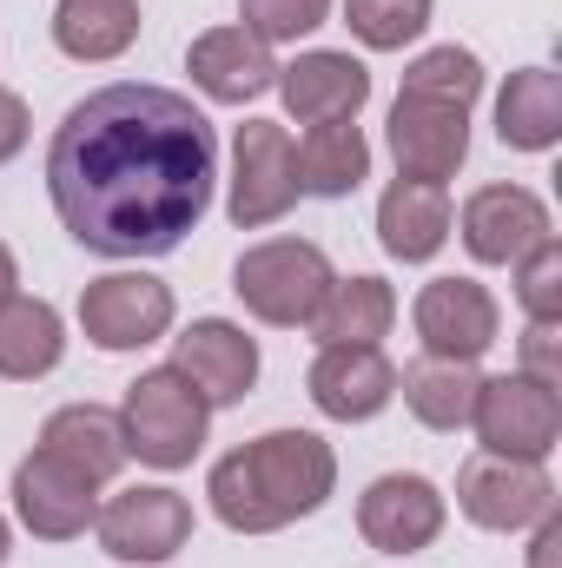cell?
Segmentation results:
<instances>
[{
  "mask_svg": "<svg viewBox=\"0 0 562 568\" xmlns=\"http://www.w3.org/2000/svg\"><path fill=\"white\" fill-rule=\"evenodd\" d=\"M219 185V126L172 87L120 80L67 106L47 145V192L93 258H165L199 232Z\"/></svg>",
  "mask_w": 562,
  "mask_h": 568,
  "instance_id": "cell-1",
  "label": "cell"
},
{
  "mask_svg": "<svg viewBox=\"0 0 562 568\" xmlns=\"http://www.w3.org/2000/svg\"><path fill=\"white\" fill-rule=\"evenodd\" d=\"M338 489V449L318 429H265L225 449L205 476L212 516L232 536H279L291 523L318 516Z\"/></svg>",
  "mask_w": 562,
  "mask_h": 568,
  "instance_id": "cell-2",
  "label": "cell"
},
{
  "mask_svg": "<svg viewBox=\"0 0 562 568\" xmlns=\"http://www.w3.org/2000/svg\"><path fill=\"white\" fill-rule=\"evenodd\" d=\"M205 429H212V404L172 371H140L120 397V436H127V456H140L145 469H185L199 449H205Z\"/></svg>",
  "mask_w": 562,
  "mask_h": 568,
  "instance_id": "cell-3",
  "label": "cell"
},
{
  "mask_svg": "<svg viewBox=\"0 0 562 568\" xmlns=\"http://www.w3.org/2000/svg\"><path fill=\"white\" fill-rule=\"evenodd\" d=\"M331 278H338V272H331L324 245H311V239H265V245H245L239 265H232L239 304H245L259 324H272V331H304V324L318 317Z\"/></svg>",
  "mask_w": 562,
  "mask_h": 568,
  "instance_id": "cell-4",
  "label": "cell"
},
{
  "mask_svg": "<svg viewBox=\"0 0 562 568\" xmlns=\"http://www.w3.org/2000/svg\"><path fill=\"white\" fill-rule=\"evenodd\" d=\"M470 429H476V443L490 456L550 463V449L562 443V390L523 377V371L483 377L476 384V404H470Z\"/></svg>",
  "mask_w": 562,
  "mask_h": 568,
  "instance_id": "cell-5",
  "label": "cell"
},
{
  "mask_svg": "<svg viewBox=\"0 0 562 568\" xmlns=\"http://www.w3.org/2000/svg\"><path fill=\"white\" fill-rule=\"evenodd\" d=\"M298 140L279 120H245L232 133V192H225V219L239 232H265L298 205Z\"/></svg>",
  "mask_w": 562,
  "mask_h": 568,
  "instance_id": "cell-6",
  "label": "cell"
},
{
  "mask_svg": "<svg viewBox=\"0 0 562 568\" xmlns=\"http://www.w3.org/2000/svg\"><path fill=\"white\" fill-rule=\"evenodd\" d=\"M456 509L490 536H523L556 509V476H550V463H516V456L476 449L456 469Z\"/></svg>",
  "mask_w": 562,
  "mask_h": 568,
  "instance_id": "cell-7",
  "label": "cell"
},
{
  "mask_svg": "<svg viewBox=\"0 0 562 568\" xmlns=\"http://www.w3.org/2000/svg\"><path fill=\"white\" fill-rule=\"evenodd\" d=\"M93 536L113 562H133V568H159L172 562L185 542H192V503L165 483H140V489H120L100 503L93 516Z\"/></svg>",
  "mask_w": 562,
  "mask_h": 568,
  "instance_id": "cell-8",
  "label": "cell"
},
{
  "mask_svg": "<svg viewBox=\"0 0 562 568\" xmlns=\"http://www.w3.org/2000/svg\"><path fill=\"white\" fill-rule=\"evenodd\" d=\"M179 297L152 272H107L80 291V331L93 351H145L172 331Z\"/></svg>",
  "mask_w": 562,
  "mask_h": 568,
  "instance_id": "cell-9",
  "label": "cell"
},
{
  "mask_svg": "<svg viewBox=\"0 0 562 568\" xmlns=\"http://www.w3.org/2000/svg\"><path fill=\"white\" fill-rule=\"evenodd\" d=\"M411 324H418L423 357L483 364V351L503 337V304L476 278H430L411 304Z\"/></svg>",
  "mask_w": 562,
  "mask_h": 568,
  "instance_id": "cell-10",
  "label": "cell"
},
{
  "mask_svg": "<svg viewBox=\"0 0 562 568\" xmlns=\"http://www.w3.org/2000/svg\"><path fill=\"white\" fill-rule=\"evenodd\" d=\"M443 523H450V503L418 469H391L358 496V536L378 556H423L443 536Z\"/></svg>",
  "mask_w": 562,
  "mask_h": 568,
  "instance_id": "cell-11",
  "label": "cell"
},
{
  "mask_svg": "<svg viewBox=\"0 0 562 568\" xmlns=\"http://www.w3.org/2000/svg\"><path fill=\"white\" fill-rule=\"evenodd\" d=\"M172 371L212 410H232L259 384V337H245V324H232V317H192L172 337Z\"/></svg>",
  "mask_w": 562,
  "mask_h": 568,
  "instance_id": "cell-12",
  "label": "cell"
},
{
  "mask_svg": "<svg viewBox=\"0 0 562 568\" xmlns=\"http://www.w3.org/2000/svg\"><path fill=\"white\" fill-rule=\"evenodd\" d=\"M13 516H20V529L33 542H73L100 516V483H87L60 456L33 449V456L13 463Z\"/></svg>",
  "mask_w": 562,
  "mask_h": 568,
  "instance_id": "cell-13",
  "label": "cell"
},
{
  "mask_svg": "<svg viewBox=\"0 0 562 568\" xmlns=\"http://www.w3.org/2000/svg\"><path fill=\"white\" fill-rule=\"evenodd\" d=\"M450 232L463 239V252L476 265H516L530 245H543L556 232V219L530 185H476Z\"/></svg>",
  "mask_w": 562,
  "mask_h": 568,
  "instance_id": "cell-14",
  "label": "cell"
},
{
  "mask_svg": "<svg viewBox=\"0 0 562 568\" xmlns=\"http://www.w3.org/2000/svg\"><path fill=\"white\" fill-rule=\"evenodd\" d=\"M304 390H311L318 417H331V424H371L398 397V364L384 357V344H318Z\"/></svg>",
  "mask_w": 562,
  "mask_h": 568,
  "instance_id": "cell-15",
  "label": "cell"
},
{
  "mask_svg": "<svg viewBox=\"0 0 562 568\" xmlns=\"http://www.w3.org/2000/svg\"><path fill=\"white\" fill-rule=\"evenodd\" d=\"M384 140H391V159H398V179L450 185L456 165L470 159V106L423 100V93H398Z\"/></svg>",
  "mask_w": 562,
  "mask_h": 568,
  "instance_id": "cell-16",
  "label": "cell"
},
{
  "mask_svg": "<svg viewBox=\"0 0 562 568\" xmlns=\"http://www.w3.org/2000/svg\"><path fill=\"white\" fill-rule=\"evenodd\" d=\"M279 100L298 126H324V120H358L371 106V67L358 53L338 47H311L291 67H279Z\"/></svg>",
  "mask_w": 562,
  "mask_h": 568,
  "instance_id": "cell-17",
  "label": "cell"
},
{
  "mask_svg": "<svg viewBox=\"0 0 562 568\" xmlns=\"http://www.w3.org/2000/svg\"><path fill=\"white\" fill-rule=\"evenodd\" d=\"M185 73L212 106H252V100H265L279 87L272 47L259 33H245V27H205L185 47Z\"/></svg>",
  "mask_w": 562,
  "mask_h": 568,
  "instance_id": "cell-18",
  "label": "cell"
},
{
  "mask_svg": "<svg viewBox=\"0 0 562 568\" xmlns=\"http://www.w3.org/2000/svg\"><path fill=\"white\" fill-rule=\"evenodd\" d=\"M450 185H430V179H391L384 199H378V245L398 258V265H430L443 245H450Z\"/></svg>",
  "mask_w": 562,
  "mask_h": 568,
  "instance_id": "cell-19",
  "label": "cell"
},
{
  "mask_svg": "<svg viewBox=\"0 0 562 568\" xmlns=\"http://www.w3.org/2000/svg\"><path fill=\"white\" fill-rule=\"evenodd\" d=\"M33 449L60 456L67 469H80V476H87V483H100V489L127 469L120 410H107V404H60V410L40 424V443H33Z\"/></svg>",
  "mask_w": 562,
  "mask_h": 568,
  "instance_id": "cell-20",
  "label": "cell"
},
{
  "mask_svg": "<svg viewBox=\"0 0 562 568\" xmlns=\"http://www.w3.org/2000/svg\"><path fill=\"white\" fill-rule=\"evenodd\" d=\"M364 179H371V140H364L358 120H324V126L304 133V145H298V192L304 199L338 205Z\"/></svg>",
  "mask_w": 562,
  "mask_h": 568,
  "instance_id": "cell-21",
  "label": "cell"
},
{
  "mask_svg": "<svg viewBox=\"0 0 562 568\" xmlns=\"http://www.w3.org/2000/svg\"><path fill=\"white\" fill-rule=\"evenodd\" d=\"M67 357V317L47 297H7L0 304V377L7 384H33L47 371H60Z\"/></svg>",
  "mask_w": 562,
  "mask_h": 568,
  "instance_id": "cell-22",
  "label": "cell"
},
{
  "mask_svg": "<svg viewBox=\"0 0 562 568\" xmlns=\"http://www.w3.org/2000/svg\"><path fill=\"white\" fill-rule=\"evenodd\" d=\"M140 40V0H53V47L80 67H107Z\"/></svg>",
  "mask_w": 562,
  "mask_h": 568,
  "instance_id": "cell-23",
  "label": "cell"
},
{
  "mask_svg": "<svg viewBox=\"0 0 562 568\" xmlns=\"http://www.w3.org/2000/svg\"><path fill=\"white\" fill-rule=\"evenodd\" d=\"M391 324H398V291L378 272H358V278H331L304 331L318 344H378V337H391Z\"/></svg>",
  "mask_w": 562,
  "mask_h": 568,
  "instance_id": "cell-24",
  "label": "cell"
},
{
  "mask_svg": "<svg viewBox=\"0 0 562 568\" xmlns=\"http://www.w3.org/2000/svg\"><path fill=\"white\" fill-rule=\"evenodd\" d=\"M496 140L510 152H550L562 140V73L556 67H523L496 93Z\"/></svg>",
  "mask_w": 562,
  "mask_h": 568,
  "instance_id": "cell-25",
  "label": "cell"
},
{
  "mask_svg": "<svg viewBox=\"0 0 562 568\" xmlns=\"http://www.w3.org/2000/svg\"><path fill=\"white\" fill-rule=\"evenodd\" d=\"M483 371L476 364H450V357H418L411 371H398V397L411 404V417L436 436L470 429V404H476Z\"/></svg>",
  "mask_w": 562,
  "mask_h": 568,
  "instance_id": "cell-26",
  "label": "cell"
},
{
  "mask_svg": "<svg viewBox=\"0 0 562 568\" xmlns=\"http://www.w3.org/2000/svg\"><path fill=\"white\" fill-rule=\"evenodd\" d=\"M398 93H423V100H450V106H476V93H483V60L470 53V47H430L418 53L411 67H404V87Z\"/></svg>",
  "mask_w": 562,
  "mask_h": 568,
  "instance_id": "cell-27",
  "label": "cell"
},
{
  "mask_svg": "<svg viewBox=\"0 0 562 568\" xmlns=\"http://www.w3.org/2000/svg\"><path fill=\"white\" fill-rule=\"evenodd\" d=\"M430 13H436V0H344V27L371 53H404L411 40H423Z\"/></svg>",
  "mask_w": 562,
  "mask_h": 568,
  "instance_id": "cell-28",
  "label": "cell"
},
{
  "mask_svg": "<svg viewBox=\"0 0 562 568\" xmlns=\"http://www.w3.org/2000/svg\"><path fill=\"white\" fill-rule=\"evenodd\" d=\"M331 20V0H239V27L259 33L265 47H298Z\"/></svg>",
  "mask_w": 562,
  "mask_h": 568,
  "instance_id": "cell-29",
  "label": "cell"
},
{
  "mask_svg": "<svg viewBox=\"0 0 562 568\" xmlns=\"http://www.w3.org/2000/svg\"><path fill=\"white\" fill-rule=\"evenodd\" d=\"M516 304H523V317H562V245H556V232L516 258Z\"/></svg>",
  "mask_w": 562,
  "mask_h": 568,
  "instance_id": "cell-30",
  "label": "cell"
},
{
  "mask_svg": "<svg viewBox=\"0 0 562 568\" xmlns=\"http://www.w3.org/2000/svg\"><path fill=\"white\" fill-rule=\"evenodd\" d=\"M516 371L562 390V317H530L523 337H516Z\"/></svg>",
  "mask_w": 562,
  "mask_h": 568,
  "instance_id": "cell-31",
  "label": "cell"
},
{
  "mask_svg": "<svg viewBox=\"0 0 562 568\" xmlns=\"http://www.w3.org/2000/svg\"><path fill=\"white\" fill-rule=\"evenodd\" d=\"M27 133H33V113H27V100L13 93V87H0V165L27 145Z\"/></svg>",
  "mask_w": 562,
  "mask_h": 568,
  "instance_id": "cell-32",
  "label": "cell"
},
{
  "mask_svg": "<svg viewBox=\"0 0 562 568\" xmlns=\"http://www.w3.org/2000/svg\"><path fill=\"white\" fill-rule=\"evenodd\" d=\"M523 568H562V509H550V516H543V523L530 529Z\"/></svg>",
  "mask_w": 562,
  "mask_h": 568,
  "instance_id": "cell-33",
  "label": "cell"
},
{
  "mask_svg": "<svg viewBox=\"0 0 562 568\" xmlns=\"http://www.w3.org/2000/svg\"><path fill=\"white\" fill-rule=\"evenodd\" d=\"M13 291H20V265H13V252L0 245V304H7Z\"/></svg>",
  "mask_w": 562,
  "mask_h": 568,
  "instance_id": "cell-34",
  "label": "cell"
},
{
  "mask_svg": "<svg viewBox=\"0 0 562 568\" xmlns=\"http://www.w3.org/2000/svg\"><path fill=\"white\" fill-rule=\"evenodd\" d=\"M7 556H13V523L0 516V568H7Z\"/></svg>",
  "mask_w": 562,
  "mask_h": 568,
  "instance_id": "cell-35",
  "label": "cell"
}]
</instances>
